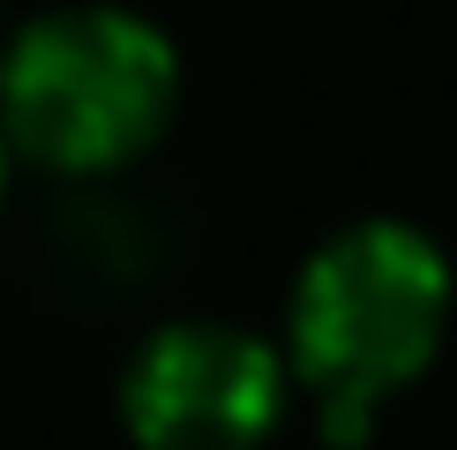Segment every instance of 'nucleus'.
<instances>
[{"label": "nucleus", "instance_id": "obj_1", "mask_svg": "<svg viewBox=\"0 0 457 450\" xmlns=\"http://www.w3.org/2000/svg\"><path fill=\"white\" fill-rule=\"evenodd\" d=\"M450 255L405 218H360L300 262L285 300V368L315 390L322 443L360 450L450 330Z\"/></svg>", "mask_w": 457, "mask_h": 450}, {"label": "nucleus", "instance_id": "obj_2", "mask_svg": "<svg viewBox=\"0 0 457 450\" xmlns=\"http://www.w3.org/2000/svg\"><path fill=\"white\" fill-rule=\"evenodd\" d=\"M180 53L136 8H53L0 61V143L53 173H112L165 136Z\"/></svg>", "mask_w": 457, "mask_h": 450}, {"label": "nucleus", "instance_id": "obj_3", "mask_svg": "<svg viewBox=\"0 0 457 450\" xmlns=\"http://www.w3.org/2000/svg\"><path fill=\"white\" fill-rule=\"evenodd\" d=\"M293 398V368L240 323H165L120 375V421L143 450H255Z\"/></svg>", "mask_w": 457, "mask_h": 450}, {"label": "nucleus", "instance_id": "obj_4", "mask_svg": "<svg viewBox=\"0 0 457 450\" xmlns=\"http://www.w3.org/2000/svg\"><path fill=\"white\" fill-rule=\"evenodd\" d=\"M0 188H8V143H0Z\"/></svg>", "mask_w": 457, "mask_h": 450}]
</instances>
